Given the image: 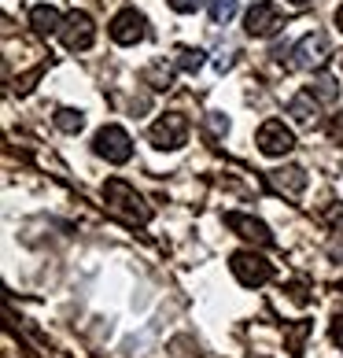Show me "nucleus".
I'll return each instance as SVG.
<instances>
[{
  "label": "nucleus",
  "instance_id": "1",
  "mask_svg": "<svg viewBox=\"0 0 343 358\" xmlns=\"http://www.w3.org/2000/svg\"><path fill=\"white\" fill-rule=\"evenodd\" d=\"M103 196H108L111 210H115L122 222H129V225H148L152 207H148V200H144L133 185H126L122 178H111L108 185H103Z\"/></svg>",
  "mask_w": 343,
  "mask_h": 358
},
{
  "label": "nucleus",
  "instance_id": "2",
  "mask_svg": "<svg viewBox=\"0 0 343 358\" xmlns=\"http://www.w3.org/2000/svg\"><path fill=\"white\" fill-rule=\"evenodd\" d=\"M288 63H292L295 71H310V74H318L325 71V63L333 59V45H328V37L321 30H310V34H302L299 41L292 45V52H288Z\"/></svg>",
  "mask_w": 343,
  "mask_h": 358
},
{
  "label": "nucleus",
  "instance_id": "3",
  "mask_svg": "<svg viewBox=\"0 0 343 358\" xmlns=\"http://www.w3.org/2000/svg\"><path fill=\"white\" fill-rule=\"evenodd\" d=\"M148 141H152V148H159V152L184 148V144H189V118L177 115V111L159 115L152 122V129H148Z\"/></svg>",
  "mask_w": 343,
  "mask_h": 358
},
{
  "label": "nucleus",
  "instance_id": "4",
  "mask_svg": "<svg viewBox=\"0 0 343 358\" xmlns=\"http://www.w3.org/2000/svg\"><path fill=\"white\" fill-rule=\"evenodd\" d=\"M92 152H96L100 159H108V163L115 166H122L133 159V141H129V134L122 126H100L96 129V137H92Z\"/></svg>",
  "mask_w": 343,
  "mask_h": 358
},
{
  "label": "nucleus",
  "instance_id": "5",
  "mask_svg": "<svg viewBox=\"0 0 343 358\" xmlns=\"http://www.w3.org/2000/svg\"><path fill=\"white\" fill-rule=\"evenodd\" d=\"M255 144H258L262 155L284 159L288 152L295 148V134H292V126L281 122V118H266V122L258 126V134H255Z\"/></svg>",
  "mask_w": 343,
  "mask_h": 358
},
{
  "label": "nucleus",
  "instance_id": "6",
  "mask_svg": "<svg viewBox=\"0 0 343 358\" xmlns=\"http://www.w3.org/2000/svg\"><path fill=\"white\" fill-rule=\"evenodd\" d=\"M229 270L244 288H262L273 277V266L262 255H255V251H236V255L229 259Z\"/></svg>",
  "mask_w": 343,
  "mask_h": 358
},
{
  "label": "nucleus",
  "instance_id": "7",
  "mask_svg": "<svg viewBox=\"0 0 343 358\" xmlns=\"http://www.w3.org/2000/svg\"><path fill=\"white\" fill-rule=\"evenodd\" d=\"M108 34H111L115 45H126V48L129 45H140L144 37H148V19H144V11L126 8V11H118V15L111 19Z\"/></svg>",
  "mask_w": 343,
  "mask_h": 358
},
{
  "label": "nucleus",
  "instance_id": "8",
  "mask_svg": "<svg viewBox=\"0 0 343 358\" xmlns=\"http://www.w3.org/2000/svg\"><path fill=\"white\" fill-rule=\"evenodd\" d=\"M281 26H284V15L277 11V4H270V0H258V4H251L244 11L247 37H273V34H281Z\"/></svg>",
  "mask_w": 343,
  "mask_h": 358
},
{
  "label": "nucleus",
  "instance_id": "9",
  "mask_svg": "<svg viewBox=\"0 0 343 358\" xmlns=\"http://www.w3.org/2000/svg\"><path fill=\"white\" fill-rule=\"evenodd\" d=\"M59 37L71 52H85V48H92V41H96V22H92L89 11H71V15L63 19Z\"/></svg>",
  "mask_w": 343,
  "mask_h": 358
},
{
  "label": "nucleus",
  "instance_id": "10",
  "mask_svg": "<svg viewBox=\"0 0 343 358\" xmlns=\"http://www.w3.org/2000/svg\"><path fill=\"white\" fill-rule=\"evenodd\" d=\"M226 225L229 229H236L244 236V241H251L258 248H270L273 244V233H270V225L266 222H258V218H247V215H236V210H229L226 215Z\"/></svg>",
  "mask_w": 343,
  "mask_h": 358
},
{
  "label": "nucleus",
  "instance_id": "11",
  "mask_svg": "<svg viewBox=\"0 0 343 358\" xmlns=\"http://www.w3.org/2000/svg\"><path fill=\"white\" fill-rule=\"evenodd\" d=\"M288 115H292L299 126H314L318 115H321V100L314 96L310 89H302V92H295V96L288 100Z\"/></svg>",
  "mask_w": 343,
  "mask_h": 358
},
{
  "label": "nucleus",
  "instance_id": "12",
  "mask_svg": "<svg viewBox=\"0 0 343 358\" xmlns=\"http://www.w3.org/2000/svg\"><path fill=\"white\" fill-rule=\"evenodd\" d=\"M307 170L302 166H281V170H273L270 174V185L277 192H284V196H299L302 189H307Z\"/></svg>",
  "mask_w": 343,
  "mask_h": 358
},
{
  "label": "nucleus",
  "instance_id": "13",
  "mask_svg": "<svg viewBox=\"0 0 343 358\" xmlns=\"http://www.w3.org/2000/svg\"><path fill=\"white\" fill-rule=\"evenodd\" d=\"M30 26L41 37H52V34H59L63 30V15H59V8H52V4H34L30 8Z\"/></svg>",
  "mask_w": 343,
  "mask_h": 358
},
{
  "label": "nucleus",
  "instance_id": "14",
  "mask_svg": "<svg viewBox=\"0 0 343 358\" xmlns=\"http://www.w3.org/2000/svg\"><path fill=\"white\" fill-rule=\"evenodd\" d=\"M174 71H177V63H163V59H155L152 67H144V85H152V89H170L174 85Z\"/></svg>",
  "mask_w": 343,
  "mask_h": 358
},
{
  "label": "nucleus",
  "instance_id": "15",
  "mask_svg": "<svg viewBox=\"0 0 343 358\" xmlns=\"http://www.w3.org/2000/svg\"><path fill=\"white\" fill-rule=\"evenodd\" d=\"M174 63H177L181 74H196V71H203L207 52H203V48H192V45H181V48L174 52Z\"/></svg>",
  "mask_w": 343,
  "mask_h": 358
},
{
  "label": "nucleus",
  "instance_id": "16",
  "mask_svg": "<svg viewBox=\"0 0 343 358\" xmlns=\"http://www.w3.org/2000/svg\"><path fill=\"white\" fill-rule=\"evenodd\" d=\"M307 89H310L321 103H336V100H340V82H336L333 74H321V71H318V74H314V82H310Z\"/></svg>",
  "mask_w": 343,
  "mask_h": 358
},
{
  "label": "nucleus",
  "instance_id": "17",
  "mask_svg": "<svg viewBox=\"0 0 343 358\" xmlns=\"http://www.w3.org/2000/svg\"><path fill=\"white\" fill-rule=\"evenodd\" d=\"M236 11H240V0H207V15L214 26H226L236 19Z\"/></svg>",
  "mask_w": 343,
  "mask_h": 358
},
{
  "label": "nucleus",
  "instance_id": "18",
  "mask_svg": "<svg viewBox=\"0 0 343 358\" xmlns=\"http://www.w3.org/2000/svg\"><path fill=\"white\" fill-rule=\"evenodd\" d=\"M56 129H63V134H82V129H85V111L59 108L56 111Z\"/></svg>",
  "mask_w": 343,
  "mask_h": 358
},
{
  "label": "nucleus",
  "instance_id": "19",
  "mask_svg": "<svg viewBox=\"0 0 343 358\" xmlns=\"http://www.w3.org/2000/svg\"><path fill=\"white\" fill-rule=\"evenodd\" d=\"M207 129H210V137H226L229 134V118L221 111H210L207 115Z\"/></svg>",
  "mask_w": 343,
  "mask_h": 358
},
{
  "label": "nucleus",
  "instance_id": "20",
  "mask_svg": "<svg viewBox=\"0 0 343 358\" xmlns=\"http://www.w3.org/2000/svg\"><path fill=\"white\" fill-rule=\"evenodd\" d=\"M321 218H325L328 225H333L336 233H343V203H328V207L321 210Z\"/></svg>",
  "mask_w": 343,
  "mask_h": 358
},
{
  "label": "nucleus",
  "instance_id": "21",
  "mask_svg": "<svg viewBox=\"0 0 343 358\" xmlns=\"http://www.w3.org/2000/svg\"><path fill=\"white\" fill-rule=\"evenodd\" d=\"M170 8L177 11V15H192V11H200L203 8V0H166Z\"/></svg>",
  "mask_w": 343,
  "mask_h": 358
},
{
  "label": "nucleus",
  "instance_id": "22",
  "mask_svg": "<svg viewBox=\"0 0 343 358\" xmlns=\"http://www.w3.org/2000/svg\"><path fill=\"white\" fill-rule=\"evenodd\" d=\"M328 137H333V144H343V111H336L333 118H328Z\"/></svg>",
  "mask_w": 343,
  "mask_h": 358
},
{
  "label": "nucleus",
  "instance_id": "23",
  "mask_svg": "<svg viewBox=\"0 0 343 358\" xmlns=\"http://www.w3.org/2000/svg\"><path fill=\"white\" fill-rule=\"evenodd\" d=\"M333 343H336V348L343 351V314H340L336 322H333Z\"/></svg>",
  "mask_w": 343,
  "mask_h": 358
},
{
  "label": "nucleus",
  "instance_id": "24",
  "mask_svg": "<svg viewBox=\"0 0 343 358\" xmlns=\"http://www.w3.org/2000/svg\"><path fill=\"white\" fill-rule=\"evenodd\" d=\"M284 4H292V8H302V4H310V0H284Z\"/></svg>",
  "mask_w": 343,
  "mask_h": 358
},
{
  "label": "nucleus",
  "instance_id": "25",
  "mask_svg": "<svg viewBox=\"0 0 343 358\" xmlns=\"http://www.w3.org/2000/svg\"><path fill=\"white\" fill-rule=\"evenodd\" d=\"M336 22H340V30H343V4L336 8Z\"/></svg>",
  "mask_w": 343,
  "mask_h": 358
}]
</instances>
